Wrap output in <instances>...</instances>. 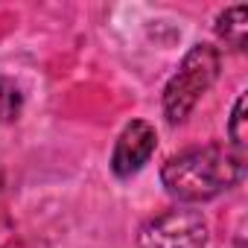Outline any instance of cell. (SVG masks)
<instances>
[{
    "instance_id": "8992f818",
    "label": "cell",
    "mask_w": 248,
    "mask_h": 248,
    "mask_svg": "<svg viewBox=\"0 0 248 248\" xmlns=\"http://www.w3.org/2000/svg\"><path fill=\"white\" fill-rule=\"evenodd\" d=\"M24 111V93L21 88L6 79V76H0V123H15Z\"/></svg>"
},
{
    "instance_id": "277c9868",
    "label": "cell",
    "mask_w": 248,
    "mask_h": 248,
    "mask_svg": "<svg viewBox=\"0 0 248 248\" xmlns=\"http://www.w3.org/2000/svg\"><path fill=\"white\" fill-rule=\"evenodd\" d=\"M158 149V132L146 120H132L120 132L114 152H111V172L117 178H132L138 175L155 155Z\"/></svg>"
},
{
    "instance_id": "7a4b0ae2",
    "label": "cell",
    "mask_w": 248,
    "mask_h": 248,
    "mask_svg": "<svg viewBox=\"0 0 248 248\" xmlns=\"http://www.w3.org/2000/svg\"><path fill=\"white\" fill-rule=\"evenodd\" d=\"M219 67H222V56L213 44L190 47V53L181 59L178 70L170 76L164 88V117L170 126H181L193 114L199 99L219 79Z\"/></svg>"
},
{
    "instance_id": "5b68a950",
    "label": "cell",
    "mask_w": 248,
    "mask_h": 248,
    "mask_svg": "<svg viewBox=\"0 0 248 248\" xmlns=\"http://www.w3.org/2000/svg\"><path fill=\"white\" fill-rule=\"evenodd\" d=\"M213 30H216V38L225 47H231L233 53H242L245 44H248V6L245 3L228 6L225 12H219Z\"/></svg>"
},
{
    "instance_id": "52a82bcc",
    "label": "cell",
    "mask_w": 248,
    "mask_h": 248,
    "mask_svg": "<svg viewBox=\"0 0 248 248\" xmlns=\"http://www.w3.org/2000/svg\"><path fill=\"white\" fill-rule=\"evenodd\" d=\"M245 123H248V117H245V93H239L236 102H233L231 120H228V138H231V146H236L242 152H245V140H248Z\"/></svg>"
},
{
    "instance_id": "6da1fadb",
    "label": "cell",
    "mask_w": 248,
    "mask_h": 248,
    "mask_svg": "<svg viewBox=\"0 0 248 248\" xmlns=\"http://www.w3.org/2000/svg\"><path fill=\"white\" fill-rule=\"evenodd\" d=\"M245 178V152L231 143L193 146L161 167V184L184 204L210 202Z\"/></svg>"
},
{
    "instance_id": "3957f363",
    "label": "cell",
    "mask_w": 248,
    "mask_h": 248,
    "mask_svg": "<svg viewBox=\"0 0 248 248\" xmlns=\"http://www.w3.org/2000/svg\"><path fill=\"white\" fill-rule=\"evenodd\" d=\"M207 239V219L193 207L164 210L138 231V248H204Z\"/></svg>"
}]
</instances>
